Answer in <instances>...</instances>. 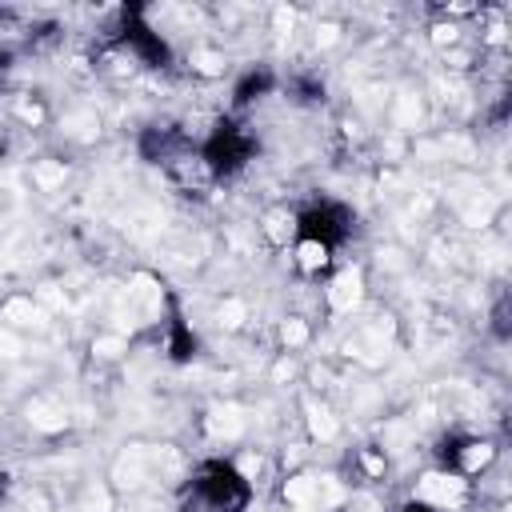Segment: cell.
<instances>
[{
    "label": "cell",
    "mask_w": 512,
    "mask_h": 512,
    "mask_svg": "<svg viewBox=\"0 0 512 512\" xmlns=\"http://www.w3.org/2000/svg\"><path fill=\"white\" fill-rule=\"evenodd\" d=\"M388 120H392V132L400 136H412L416 128H424L428 120V96L420 88H404L388 100Z\"/></svg>",
    "instance_id": "obj_12"
},
{
    "label": "cell",
    "mask_w": 512,
    "mask_h": 512,
    "mask_svg": "<svg viewBox=\"0 0 512 512\" xmlns=\"http://www.w3.org/2000/svg\"><path fill=\"white\" fill-rule=\"evenodd\" d=\"M60 132L72 136V140H80V144H88V140L100 136V116H96L92 108H76V112H68V116L60 120Z\"/></svg>",
    "instance_id": "obj_19"
},
{
    "label": "cell",
    "mask_w": 512,
    "mask_h": 512,
    "mask_svg": "<svg viewBox=\"0 0 512 512\" xmlns=\"http://www.w3.org/2000/svg\"><path fill=\"white\" fill-rule=\"evenodd\" d=\"M48 320H52V312L40 308V300H36L32 292H12V296H4V304H0V328H8V332H16V336L44 332Z\"/></svg>",
    "instance_id": "obj_9"
},
{
    "label": "cell",
    "mask_w": 512,
    "mask_h": 512,
    "mask_svg": "<svg viewBox=\"0 0 512 512\" xmlns=\"http://www.w3.org/2000/svg\"><path fill=\"white\" fill-rule=\"evenodd\" d=\"M8 116H12L20 128H40V124L48 120V108H44L40 100H32V96H16V100L8 104Z\"/></svg>",
    "instance_id": "obj_23"
},
{
    "label": "cell",
    "mask_w": 512,
    "mask_h": 512,
    "mask_svg": "<svg viewBox=\"0 0 512 512\" xmlns=\"http://www.w3.org/2000/svg\"><path fill=\"white\" fill-rule=\"evenodd\" d=\"M288 260H292V272L308 284H320L332 268H336V248L316 240V236H296L292 248H288Z\"/></svg>",
    "instance_id": "obj_8"
},
{
    "label": "cell",
    "mask_w": 512,
    "mask_h": 512,
    "mask_svg": "<svg viewBox=\"0 0 512 512\" xmlns=\"http://www.w3.org/2000/svg\"><path fill=\"white\" fill-rule=\"evenodd\" d=\"M256 236H260L272 252L292 248V240L300 236V228H296V208H288V204H272V208H264L260 220H256Z\"/></svg>",
    "instance_id": "obj_11"
},
{
    "label": "cell",
    "mask_w": 512,
    "mask_h": 512,
    "mask_svg": "<svg viewBox=\"0 0 512 512\" xmlns=\"http://www.w3.org/2000/svg\"><path fill=\"white\" fill-rule=\"evenodd\" d=\"M368 300V276L360 264H340L324 276V288H320V304L328 316H356Z\"/></svg>",
    "instance_id": "obj_4"
},
{
    "label": "cell",
    "mask_w": 512,
    "mask_h": 512,
    "mask_svg": "<svg viewBox=\"0 0 512 512\" xmlns=\"http://www.w3.org/2000/svg\"><path fill=\"white\" fill-rule=\"evenodd\" d=\"M216 324L224 328V332H240L248 320H252V308H248V300L244 296H236V292H228V296H220L216 300Z\"/></svg>",
    "instance_id": "obj_18"
},
{
    "label": "cell",
    "mask_w": 512,
    "mask_h": 512,
    "mask_svg": "<svg viewBox=\"0 0 512 512\" xmlns=\"http://www.w3.org/2000/svg\"><path fill=\"white\" fill-rule=\"evenodd\" d=\"M300 412H304L300 420H304V436H308V444L328 448V444H336V440L344 436V420H340V412L332 408L328 396L308 392V396L300 400Z\"/></svg>",
    "instance_id": "obj_7"
},
{
    "label": "cell",
    "mask_w": 512,
    "mask_h": 512,
    "mask_svg": "<svg viewBox=\"0 0 512 512\" xmlns=\"http://www.w3.org/2000/svg\"><path fill=\"white\" fill-rule=\"evenodd\" d=\"M408 500L432 508V512H468L476 504V484L456 476L452 468H440V464H428L416 472L412 480V492Z\"/></svg>",
    "instance_id": "obj_3"
},
{
    "label": "cell",
    "mask_w": 512,
    "mask_h": 512,
    "mask_svg": "<svg viewBox=\"0 0 512 512\" xmlns=\"http://www.w3.org/2000/svg\"><path fill=\"white\" fill-rule=\"evenodd\" d=\"M28 180H32V188L44 192V196L64 192V184H68V164H64L60 156H40V160H32Z\"/></svg>",
    "instance_id": "obj_16"
},
{
    "label": "cell",
    "mask_w": 512,
    "mask_h": 512,
    "mask_svg": "<svg viewBox=\"0 0 512 512\" xmlns=\"http://www.w3.org/2000/svg\"><path fill=\"white\" fill-rule=\"evenodd\" d=\"M124 352H128V336H124V332H116V328H100V332L92 336V360H100V364H116V360H124Z\"/></svg>",
    "instance_id": "obj_20"
},
{
    "label": "cell",
    "mask_w": 512,
    "mask_h": 512,
    "mask_svg": "<svg viewBox=\"0 0 512 512\" xmlns=\"http://www.w3.org/2000/svg\"><path fill=\"white\" fill-rule=\"evenodd\" d=\"M248 428H252V416L236 400H216L204 412V436L216 444H240L248 436Z\"/></svg>",
    "instance_id": "obj_10"
},
{
    "label": "cell",
    "mask_w": 512,
    "mask_h": 512,
    "mask_svg": "<svg viewBox=\"0 0 512 512\" xmlns=\"http://www.w3.org/2000/svg\"><path fill=\"white\" fill-rule=\"evenodd\" d=\"M24 412H28V424H32V432H44V436H56V432H64L68 428V408L60 404V400H52V396H32L28 404H24Z\"/></svg>",
    "instance_id": "obj_14"
},
{
    "label": "cell",
    "mask_w": 512,
    "mask_h": 512,
    "mask_svg": "<svg viewBox=\"0 0 512 512\" xmlns=\"http://www.w3.org/2000/svg\"><path fill=\"white\" fill-rule=\"evenodd\" d=\"M164 304H168V292H164V284H160L156 272H144V268H140V272L128 276L124 312H128L136 324H144V328L160 324V320H164Z\"/></svg>",
    "instance_id": "obj_5"
},
{
    "label": "cell",
    "mask_w": 512,
    "mask_h": 512,
    "mask_svg": "<svg viewBox=\"0 0 512 512\" xmlns=\"http://www.w3.org/2000/svg\"><path fill=\"white\" fill-rule=\"evenodd\" d=\"M352 472L364 484H384L388 472H392V460L376 444H360V448H352Z\"/></svg>",
    "instance_id": "obj_15"
},
{
    "label": "cell",
    "mask_w": 512,
    "mask_h": 512,
    "mask_svg": "<svg viewBox=\"0 0 512 512\" xmlns=\"http://www.w3.org/2000/svg\"><path fill=\"white\" fill-rule=\"evenodd\" d=\"M428 44L436 48V52H452V48H460V44H468L472 36H468V24L464 20H452V16H440L436 12V20L428 24Z\"/></svg>",
    "instance_id": "obj_17"
},
{
    "label": "cell",
    "mask_w": 512,
    "mask_h": 512,
    "mask_svg": "<svg viewBox=\"0 0 512 512\" xmlns=\"http://www.w3.org/2000/svg\"><path fill=\"white\" fill-rule=\"evenodd\" d=\"M148 484H156V476H152V444L120 448L112 468H108V488L112 492H140Z\"/></svg>",
    "instance_id": "obj_6"
},
{
    "label": "cell",
    "mask_w": 512,
    "mask_h": 512,
    "mask_svg": "<svg viewBox=\"0 0 512 512\" xmlns=\"http://www.w3.org/2000/svg\"><path fill=\"white\" fill-rule=\"evenodd\" d=\"M308 32H312V48H320V52L344 40V24L340 20H316Z\"/></svg>",
    "instance_id": "obj_24"
},
{
    "label": "cell",
    "mask_w": 512,
    "mask_h": 512,
    "mask_svg": "<svg viewBox=\"0 0 512 512\" xmlns=\"http://www.w3.org/2000/svg\"><path fill=\"white\" fill-rule=\"evenodd\" d=\"M188 68H192L196 76H224V68H228V56H224L220 48L196 44V48L188 52Z\"/></svg>",
    "instance_id": "obj_22"
},
{
    "label": "cell",
    "mask_w": 512,
    "mask_h": 512,
    "mask_svg": "<svg viewBox=\"0 0 512 512\" xmlns=\"http://www.w3.org/2000/svg\"><path fill=\"white\" fill-rule=\"evenodd\" d=\"M252 488L232 460H200L176 484V512H248Z\"/></svg>",
    "instance_id": "obj_1"
},
{
    "label": "cell",
    "mask_w": 512,
    "mask_h": 512,
    "mask_svg": "<svg viewBox=\"0 0 512 512\" xmlns=\"http://www.w3.org/2000/svg\"><path fill=\"white\" fill-rule=\"evenodd\" d=\"M500 460V444L492 436H480V432H464V428H452L440 436V448H436V464L440 468H452L456 476L464 480H480L496 468Z\"/></svg>",
    "instance_id": "obj_2"
},
{
    "label": "cell",
    "mask_w": 512,
    "mask_h": 512,
    "mask_svg": "<svg viewBox=\"0 0 512 512\" xmlns=\"http://www.w3.org/2000/svg\"><path fill=\"white\" fill-rule=\"evenodd\" d=\"M396 512H432V508H424V504H416V500H404Z\"/></svg>",
    "instance_id": "obj_25"
},
{
    "label": "cell",
    "mask_w": 512,
    "mask_h": 512,
    "mask_svg": "<svg viewBox=\"0 0 512 512\" xmlns=\"http://www.w3.org/2000/svg\"><path fill=\"white\" fill-rule=\"evenodd\" d=\"M112 504H116V492L108 488V480H88L80 488L76 512H112Z\"/></svg>",
    "instance_id": "obj_21"
},
{
    "label": "cell",
    "mask_w": 512,
    "mask_h": 512,
    "mask_svg": "<svg viewBox=\"0 0 512 512\" xmlns=\"http://www.w3.org/2000/svg\"><path fill=\"white\" fill-rule=\"evenodd\" d=\"M312 340H316V324H312L308 312H288V316L276 320V344H280V352L300 356Z\"/></svg>",
    "instance_id": "obj_13"
}]
</instances>
